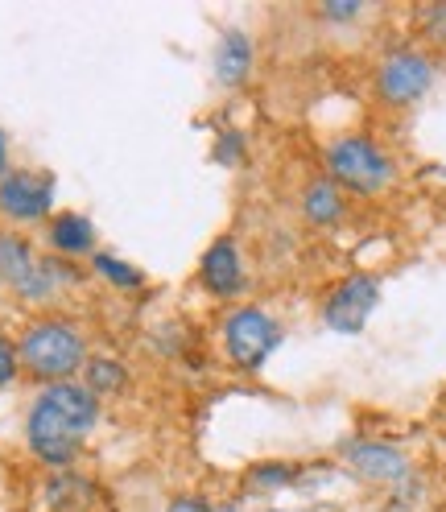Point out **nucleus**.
Instances as JSON below:
<instances>
[{
  "mask_svg": "<svg viewBox=\"0 0 446 512\" xmlns=\"http://www.w3.org/2000/svg\"><path fill=\"white\" fill-rule=\"evenodd\" d=\"M298 475H302L298 463H261L248 471V484L252 488H290Z\"/></svg>",
  "mask_w": 446,
  "mask_h": 512,
  "instance_id": "nucleus-15",
  "label": "nucleus"
},
{
  "mask_svg": "<svg viewBox=\"0 0 446 512\" xmlns=\"http://www.w3.org/2000/svg\"><path fill=\"white\" fill-rule=\"evenodd\" d=\"M95 422H100V401H95L87 384L75 380L46 384L38 401L29 405L25 442L46 467H67L83 451Z\"/></svg>",
  "mask_w": 446,
  "mask_h": 512,
  "instance_id": "nucleus-1",
  "label": "nucleus"
},
{
  "mask_svg": "<svg viewBox=\"0 0 446 512\" xmlns=\"http://www.w3.org/2000/svg\"><path fill=\"white\" fill-rule=\"evenodd\" d=\"M223 347H228V360L240 372H257L281 347V323L261 306H240L223 323Z\"/></svg>",
  "mask_w": 446,
  "mask_h": 512,
  "instance_id": "nucleus-4",
  "label": "nucleus"
},
{
  "mask_svg": "<svg viewBox=\"0 0 446 512\" xmlns=\"http://www.w3.org/2000/svg\"><path fill=\"white\" fill-rule=\"evenodd\" d=\"M418 29L434 46H446V5H422L418 9Z\"/></svg>",
  "mask_w": 446,
  "mask_h": 512,
  "instance_id": "nucleus-17",
  "label": "nucleus"
},
{
  "mask_svg": "<svg viewBox=\"0 0 446 512\" xmlns=\"http://www.w3.org/2000/svg\"><path fill=\"white\" fill-rule=\"evenodd\" d=\"M240 157V137L228 133V141H219V162H236Z\"/></svg>",
  "mask_w": 446,
  "mask_h": 512,
  "instance_id": "nucleus-21",
  "label": "nucleus"
},
{
  "mask_svg": "<svg viewBox=\"0 0 446 512\" xmlns=\"http://www.w3.org/2000/svg\"><path fill=\"white\" fill-rule=\"evenodd\" d=\"M199 281L207 285V294L215 298H236L244 290V265H240V248L232 236H219L199 261Z\"/></svg>",
  "mask_w": 446,
  "mask_h": 512,
  "instance_id": "nucleus-8",
  "label": "nucleus"
},
{
  "mask_svg": "<svg viewBox=\"0 0 446 512\" xmlns=\"http://www.w3.org/2000/svg\"><path fill=\"white\" fill-rule=\"evenodd\" d=\"M9 174V141H5V133H0V178Z\"/></svg>",
  "mask_w": 446,
  "mask_h": 512,
  "instance_id": "nucleus-22",
  "label": "nucleus"
},
{
  "mask_svg": "<svg viewBox=\"0 0 446 512\" xmlns=\"http://www.w3.org/2000/svg\"><path fill=\"white\" fill-rule=\"evenodd\" d=\"M380 306V281L372 273H352L343 277L323 302V323L335 335H360L368 327V318Z\"/></svg>",
  "mask_w": 446,
  "mask_h": 512,
  "instance_id": "nucleus-5",
  "label": "nucleus"
},
{
  "mask_svg": "<svg viewBox=\"0 0 446 512\" xmlns=\"http://www.w3.org/2000/svg\"><path fill=\"white\" fill-rule=\"evenodd\" d=\"M83 372H87V389L95 397L112 393V389H120V384H124V368L116 360H91V364H83Z\"/></svg>",
  "mask_w": 446,
  "mask_h": 512,
  "instance_id": "nucleus-16",
  "label": "nucleus"
},
{
  "mask_svg": "<svg viewBox=\"0 0 446 512\" xmlns=\"http://www.w3.org/2000/svg\"><path fill=\"white\" fill-rule=\"evenodd\" d=\"M393 157L380 149L372 137L352 133L327 145V178L339 190H352V195H380L393 182Z\"/></svg>",
  "mask_w": 446,
  "mask_h": 512,
  "instance_id": "nucleus-3",
  "label": "nucleus"
},
{
  "mask_svg": "<svg viewBox=\"0 0 446 512\" xmlns=\"http://www.w3.org/2000/svg\"><path fill=\"white\" fill-rule=\"evenodd\" d=\"M248 71H252V42L240 29H228L215 50V75L223 87H240L248 79Z\"/></svg>",
  "mask_w": 446,
  "mask_h": 512,
  "instance_id": "nucleus-11",
  "label": "nucleus"
},
{
  "mask_svg": "<svg viewBox=\"0 0 446 512\" xmlns=\"http://www.w3.org/2000/svg\"><path fill=\"white\" fill-rule=\"evenodd\" d=\"M347 211L343 203V190L331 182V178H314L306 190H302V215L314 223V228H331V223H339Z\"/></svg>",
  "mask_w": 446,
  "mask_h": 512,
  "instance_id": "nucleus-12",
  "label": "nucleus"
},
{
  "mask_svg": "<svg viewBox=\"0 0 446 512\" xmlns=\"http://www.w3.org/2000/svg\"><path fill=\"white\" fill-rule=\"evenodd\" d=\"M166 512H236L232 504H207L203 496H178Z\"/></svg>",
  "mask_w": 446,
  "mask_h": 512,
  "instance_id": "nucleus-19",
  "label": "nucleus"
},
{
  "mask_svg": "<svg viewBox=\"0 0 446 512\" xmlns=\"http://www.w3.org/2000/svg\"><path fill=\"white\" fill-rule=\"evenodd\" d=\"M393 512H397V508H393Z\"/></svg>",
  "mask_w": 446,
  "mask_h": 512,
  "instance_id": "nucleus-24",
  "label": "nucleus"
},
{
  "mask_svg": "<svg viewBox=\"0 0 446 512\" xmlns=\"http://www.w3.org/2000/svg\"><path fill=\"white\" fill-rule=\"evenodd\" d=\"M54 207V174L46 170H9L0 178V215L13 223H38Z\"/></svg>",
  "mask_w": 446,
  "mask_h": 512,
  "instance_id": "nucleus-7",
  "label": "nucleus"
},
{
  "mask_svg": "<svg viewBox=\"0 0 446 512\" xmlns=\"http://www.w3.org/2000/svg\"><path fill=\"white\" fill-rule=\"evenodd\" d=\"M347 463L356 475L372 479V484H401L409 479V459L389 442H347Z\"/></svg>",
  "mask_w": 446,
  "mask_h": 512,
  "instance_id": "nucleus-9",
  "label": "nucleus"
},
{
  "mask_svg": "<svg viewBox=\"0 0 446 512\" xmlns=\"http://www.w3.org/2000/svg\"><path fill=\"white\" fill-rule=\"evenodd\" d=\"M17 372H21V360H17V347L0 335V389H5V384H13L17 380Z\"/></svg>",
  "mask_w": 446,
  "mask_h": 512,
  "instance_id": "nucleus-18",
  "label": "nucleus"
},
{
  "mask_svg": "<svg viewBox=\"0 0 446 512\" xmlns=\"http://www.w3.org/2000/svg\"><path fill=\"white\" fill-rule=\"evenodd\" d=\"M46 240L62 256H83L95 244V228H91V219L79 215V211H58L50 219V228H46Z\"/></svg>",
  "mask_w": 446,
  "mask_h": 512,
  "instance_id": "nucleus-10",
  "label": "nucleus"
},
{
  "mask_svg": "<svg viewBox=\"0 0 446 512\" xmlns=\"http://www.w3.org/2000/svg\"><path fill=\"white\" fill-rule=\"evenodd\" d=\"M360 0H327L323 5V17H331V21H352V17H360Z\"/></svg>",
  "mask_w": 446,
  "mask_h": 512,
  "instance_id": "nucleus-20",
  "label": "nucleus"
},
{
  "mask_svg": "<svg viewBox=\"0 0 446 512\" xmlns=\"http://www.w3.org/2000/svg\"><path fill=\"white\" fill-rule=\"evenodd\" d=\"M17 360L29 376L62 384L87 364V347L75 323H67V318H42V323L25 327L17 343Z\"/></svg>",
  "mask_w": 446,
  "mask_h": 512,
  "instance_id": "nucleus-2",
  "label": "nucleus"
},
{
  "mask_svg": "<svg viewBox=\"0 0 446 512\" xmlns=\"http://www.w3.org/2000/svg\"><path fill=\"white\" fill-rule=\"evenodd\" d=\"M430 83H434V58L418 54V50H393L376 67V91H380V100L393 108L418 104L430 91Z\"/></svg>",
  "mask_w": 446,
  "mask_h": 512,
  "instance_id": "nucleus-6",
  "label": "nucleus"
},
{
  "mask_svg": "<svg viewBox=\"0 0 446 512\" xmlns=\"http://www.w3.org/2000/svg\"><path fill=\"white\" fill-rule=\"evenodd\" d=\"M46 504L54 508V512H91V504H95V484L91 479H83V475H71V471H58L50 484H46Z\"/></svg>",
  "mask_w": 446,
  "mask_h": 512,
  "instance_id": "nucleus-13",
  "label": "nucleus"
},
{
  "mask_svg": "<svg viewBox=\"0 0 446 512\" xmlns=\"http://www.w3.org/2000/svg\"><path fill=\"white\" fill-rule=\"evenodd\" d=\"M269 512H281V508H269Z\"/></svg>",
  "mask_w": 446,
  "mask_h": 512,
  "instance_id": "nucleus-23",
  "label": "nucleus"
},
{
  "mask_svg": "<svg viewBox=\"0 0 446 512\" xmlns=\"http://www.w3.org/2000/svg\"><path fill=\"white\" fill-rule=\"evenodd\" d=\"M91 265H95V273H100V277H108L112 285H120V290H137V285L145 281L141 269H133L129 261H120V256H112V252H95Z\"/></svg>",
  "mask_w": 446,
  "mask_h": 512,
  "instance_id": "nucleus-14",
  "label": "nucleus"
}]
</instances>
